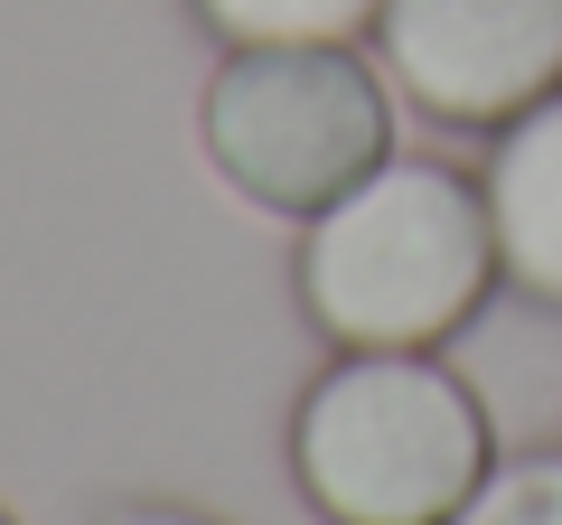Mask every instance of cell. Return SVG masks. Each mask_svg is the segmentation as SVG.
Returning <instances> with one entry per match:
<instances>
[{
  "instance_id": "cell-1",
  "label": "cell",
  "mask_w": 562,
  "mask_h": 525,
  "mask_svg": "<svg viewBox=\"0 0 562 525\" xmlns=\"http://www.w3.org/2000/svg\"><path fill=\"white\" fill-rule=\"evenodd\" d=\"M497 282V225L450 160H375L301 235V310L328 347H441Z\"/></svg>"
},
{
  "instance_id": "cell-2",
  "label": "cell",
  "mask_w": 562,
  "mask_h": 525,
  "mask_svg": "<svg viewBox=\"0 0 562 525\" xmlns=\"http://www.w3.org/2000/svg\"><path fill=\"white\" fill-rule=\"evenodd\" d=\"M487 469V404L431 347H338L291 413V479L328 525H450Z\"/></svg>"
},
{
  "instance_id": "cell-3",
  "label": "cell",
  "mask_w": 562,
  "mask_h": 525,
  "mask_svg": "<svg viewBox=\"0 0 562 525\" xmlns=\"http://www.w3.org/2000/svg\"><path fill=\"white\" fill-rule=\"evenodd\" d=\"M216 179L262 216H319L394 160V94L357 47H235L198 94Z\"/></svg>"
},
{
  "instance_id": "cell-4",
  "label": "cell",
  "mask_w": 562,
  "mask_h": 525,
  "mask_svg": "<svg viewBox=\"0 0 562 525\" xmlns=\"http://www.w3.org/2000/svg\"><path fill=\"white\" fill-rule=\"evenodd\" d=\"M375 57L431 122H516L562 85V0H384Z\"/></svg>"
},
{
  "instance_id": "cell-5",
  "label": "cell",
  "mask_w": 562,
  "mask_h": 525,
  "mask_svg": "<svg viewBox=\"0 0 562 525\" xmlns=\"http://www.w3.org/2000/svg\"><path fill=\"white\" fill-rule=\"evenodd\" d=\"M479 198L497 225V272L562 310V85L543 103H525L516 122H497Z\"/></svg>"
},
{
  "instance_id": "cell-6",
  "label": "cell",
  "mask_w": 562,
  "mask_h": 525,
  "mask_svg": "<svg viewBox=\"0 0 562 525\" xmlns=\"http://www.w3.org/2000/svg\"><path fill=\"white\" fill-rule=\"evenodd\" d=\"M225 47H357L384 0H188Z\"/></svg>"
},
{
  "instance_id": "cell-7",
  "label": "cell",
  "mask_w": 562,
  "mask_h": 525,
  "mask_svg": "<svg viewBox=\"0 0 562 525\" xmlns=\"http://www.w3.org/2000/svg\"><path fill=\"white\" fill-rule=\"evenodd\" d=\"M450 525H562V450H525L479 479V498Z\"/></svg>"
},
{
  "instance_id": "cell-8",
  "label": "cell",
  "mask_w": 562,
  "mask_h": 525,
  "mask_svg": "<svg viewBox=\"0 0 562 525\" xmlns=\"http://www.w3.org/2000/svg\"><path fill=\"white\" fill-rule=\"evenodd\" d=\"M113 525H216V516H188V506H122Z\"/></svg>"
},
{
  "instance_id": "cell-9",
  "label": "cell",
  "mask_w": 562,
  "mask_h": 525,
  "mask_svg": "<svg viewBox=\"0 0 562 525\" xmlns=\"http://www.w3.org/2000/svg\"><path fill=\"white\" fill-rule=\"evenodd\" d=\"M0 525H10V506H0Z\"/></svg>"
}]
</instances>
